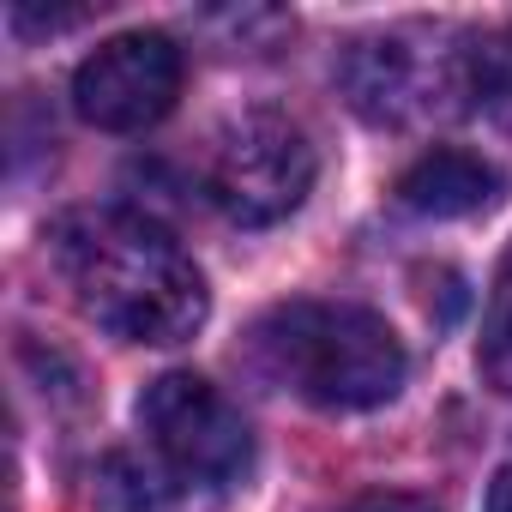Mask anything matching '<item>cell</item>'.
<instances>
[{
    "label": "cell",
    "instance_id": "obj_1",
    "mask_svg": "<svg viewBox=\"0 0 512 512\" xmlns=\"http://www.w3.org/2000/svg\"><path fill=\"white\" fill-rule=\"evenodd\" d=\"M61 266L79 308L127 344H181L205 326V278L187 247L139 217L97 211L61 229Z\"/></svg>",
    "mask_w": 512,
    "mask_h": 512
},
{
    "label": "cell",
    "instance_id": "obj_2",
    "mask_svg": "<svg viewBox=\"0 0 512 512\" xmlns=\"http://www.w3.org/2000/svg\"><path fill=\"white\" fill-rule=\"evenodd\" d=\"M260 368L320 410H374L404 386L398 332L356 302H290L272 308L253 332Z\"/></svg>",
    "mask_w": 512,
    "mask_h": 512
},
{
    "label": "cell",
    "instance_id": "obj_3",
    "mask_svg": "<svg viewBox=\"0 0 512 512\" xmlns=\"http://www.w3.org/2000/svg\"><path fill=\"white\" fill-rule=\"evenodd\" d=\"M314 169L320 157L290 115L247 109L217 133L205 163V193L229 223L266 229V223H284L314 193Z\"/></svg>",
    "mask_w": 512,
    "mask_h": 512
},
{
    "label": "cell",
    "instance_id": "obj_4",
    "mask_svg": "<svg viewBox=\"0 0 512 512\" xmlns=\"http://www.w3.org/2000/svg\"><path fill=\"white\" fill-rule=\"evenodd\" d=\"M139 428L163 470L187 488H229L253 464V434L241 410L199 374H163L139 398Z\"/></svg>",
    "mask_w": 512,
    "mask_h": 512
},
{
    "label": "cell",
    "instance_id": "obj_5",
    "mask_svg": "<svg viewBox=\"0 0 512 512\" xmlns=\"http://www.w3.org/2000/svg\"><path fill=\"white\" fill-rule=\"evenodd\" d=\"M175 97H181V49L163 31H127L97 55H85V67L73 73V109L103 133H145L175 109Z\"/></svg>",
    "mask_w": 512,
    "mask_h": 512
},
{
    "label": "cell",
    "instance_id": "obj_6",
    "mask_svg": "<svg viewBox=\"0 0 512 512\" xmlns=\"http://www.w3.org/2000/svg\"><path fill=\"white\" fill-rule=\"evenodd\" d=\"M458 43L440 49V37L428 31H386L368 37L344 55V91L368 121L404 127L416 115L434 109V97H458Z\"/></svg>",
    "mask_w": 512,
    "mask_h": 512
},
{
    "label": "cell",
    "instance_id": "obj_7",
    "mask_svg": "<svg viewBox=\"0 0 512 512\" xmlns=\"http://www.w3.org/2000/svg\"><path fill=\"white\" fill-rule=\"evenodd\" d=\"M500 193V175L470 151H428L398 175V205L416 217H470Z\"/></svg>",
    "mask_w": 512,
    "mask_h": 512
},
{
    "label": "cell",
    "instance_id": "obj_8",
    "mask_svg": "<svg viewBox=\"0 0 512 512\" xmlns=\"http://www.w3.org/2000/svg\"><path fill=\"white\" fill-rule=\"evenodd\" d=\"M458 97L512 127V31H476L458 43Z\"/></svg>",
    "mask_w": 512,
    "mask_h": 512
},
{
    "label": "cell",
    "instance_id": "obj_9",
    "mask_svg": "<svg viewBox=\"0 0 512 512\" xmlns=\"http://www.w3.org/2000/svg\"><path fill=\"white\" fill-rule=\"evenodd\" d=\"M476 368L494 392H512V247L494 266V290H488V314H482V344H476Z\"/></svg>",
    "mask_w": 512,
    "mask_h": 512
},
{
    "label": "cell",
    "instance_id": "obj_10",
    "mask_svg": "<svg viewBox=\"0 0 512 512\" xmlns=\"http://www.w3.org/2000/svg\"><path fill=\"white\" fill-rule=\"evenodd\" d=\"M344 512H434V506L416 500V494H362V500H350Z\"/></svg>",
    "mask_w": 512,
    "mask_h": 512
},
{
    "label": "cell",
    "instance_id": "obj_11",
    "mask_svg": "<svg viewBox=\"0 0 512 512\" xmlns=\"http://www.w3.org/2000/svg\"><path fill=\"white\" fill-rule=\"evenodd\" d=\"M482 512H512V458L494 470V482H488V506Z\"/></svg>",
    "mask_w": 512,
    "mask_h": 512
}]
</instances>
